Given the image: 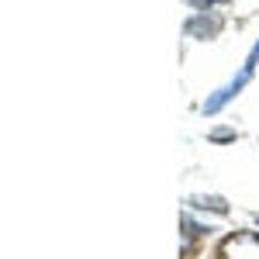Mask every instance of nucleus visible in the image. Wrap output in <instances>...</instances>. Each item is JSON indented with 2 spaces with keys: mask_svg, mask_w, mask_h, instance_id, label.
<instances>
[{
  "mask_svg": "<svg viewBox=\"0 0 259 259\" xmlns=\"http://www.w3.org/2000/svg\"><path fill=\"white\" fill-rule=\"evenodd\" d=\"M187 4H194L197 11H211L214 4H228V0H187Z\"/></svg>",
  "mask_w": 259,
  "mask_h": 259,
  "instance_id": "obj_5",
  "label": "nucleus"
},
{
  "mask_svg": "<svg viewBox=\"0 0 259 259\" xmlns=\"http://www.w3.org/2000/svg\"><path fill=\"white\" fill-rule=\"evenodd\" d=\"M211 139L214 142H228V139H235V132H232V128H218V132H211Z\"/></svg>",
  "mask_w": 259,
  "mask_h": 259,
  "instance_id": "obj_6",
  "label": "nucleus"
},
{
  "mask_svg": "<svg viewBox=\"0 0 259 259\" xmlns=\"http://www.w3.org/2000/svg\"><path fill=\"white\" fill-rule=\"evenodd\" d=\"M183 31H187L190 38H214L221 31V18L218 14H207V11H197L194 18H187Z\"/></svg>",
  "mask_w": 259,
  "mask_h": 259,
  "instance_id": "obj_2",
  "label": "nucleus"
},
{
  "mask_svg": "<svg viewBox=\"0 0 259 259\" xmlns=\"http://www.w3.org/2000/svg\"><path fill=\"white\" fill-rule=\"evenodd\" d=\"M256 62H259V41L252 45V52H249V62H245V66H249V69H256Z\"/></svg>",
  "mask_w": 259,
  "mask_h": 259,
  "instance_id": "obj_7",
  "label": "nucleus"
},
{
  "mask_svg": "<svg viewBox=\"0 0 259 259\" xmlns=\"http://www.w3.org/2000/svg\"><path fill=\"white\" fill-rule=\"evenodd\" d=\"M225 256L228 259H259V239L252 232H239L225 242Z\"/></svg>",
  "mask_w": 259,
  "mask_h": 259,
  "instance_id": "obj_3",
  "label": "nucleus"
},
{
  "mask_svg": "<svg viewBox=\"0 0 259 259\" xmlns=\"http://www.w3.org/2000/svg\"><path fill=\"white\" fill-rule=\"evenodd\" d=\"M190 207H197V211H214V214H228V204L221 197H204V194H194V197L187 200Z\"/></svg>",
  "mask_w": 259,
  "mask_h": 259,
  "instance_id": "obj_4",
  "label": "nucleus"
},
{
  "mask_svg": "<svg viewBox=\"0 0 259 259\" xmlns=\"http://www.w3.org/2000/svg\"><path fill=\"white\" fill-rule=\"evenodd\" d=\"M249 80H252V69H249V66H242V73H239V76H235V80L228 83V87H221V90H214L211 97L204 100V107H200V111H204V114H218L221 107H225L228 100L235 97V94H239V90H242V87H245Z\"/></svg>",
  "mask_w": 259,
  "mask_h": 259,
  "instance_id": "obj_1",
  "label": "nucleus"
}]
</instances>
